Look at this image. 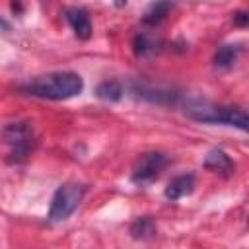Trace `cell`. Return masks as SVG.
Instances as JSON below:
<instances>
[{
	"label": "cell",
	"mask_w": 249,
	"mask_h": 249,
	"mask_svg": "<svg viewBox=\"0 0 249 249\" xmlns=\"http://www.w3.org/2000/svg\"><path fill=\"white\" fill-rule=\"evenodd\" d=\"M4 142L10 148V161L12 163H21L27 160V156L31 154L33 146H35V132L33 126L29 123H12L4 128L2 132Z\"/></svg>",
	"instance_id": "277c9868"
},
{
	"label": "cell",
	"mask_w": 249,
	"mask_h": 249,
	"mask_svg": "<svg viewBox=\"0 0 249 249\" xmlns=\"http://www.w3.org/2000/svg\"><path fill=\"white\" fill-rule=\"evenodd\" d=\"M193 191H195V175L183 173V175H177L175 179L169 181V185L165 187V196L169 200H179V198L191 195Z\"/></svg>",
	"instance_id": "ba28073f"
},
{
	"label": "cell",
	"mask_w": 249,
	"mask_h": 249,
	"mask_svg": "<svg viewBox=\"0 0 249 249\" xmlns=\"http://www.w3.org/2000/svg\"><path fill=\"white\" fill-rule=\"evenodd\" d=\"M173 6H175V0H156V2H152V4L148 6V10H146L142 21H144L146 25H150V27L160 25V23L167 18V14L171 12Z\"/></svg>",
	"instance_id": "9c48e42d"
},
{
	"label": "cell",
	"mask_w": 249,
	"mask_h": 249,
	"mask_svg": "<svg viewBox=\"0 0 249 249\" xmlns=\"http://www.w3.org/2000/svg\"><path fill=\"white\" fill-rule=\"evenodd\" d=\"M82 89H84L82 76L76 72H68V70L35 76L27 84L21 86V91H25L27 95L41 97V99H53V101L76 97L82 93Z\"/></svg>",
	"instance_id": "6da1fadb"
},
{
	"label": "cell",
	"mask_w": 249,
	"mask_h": 249,
	"mask_svg": "<svg viewBox=\"0 0 249 249\" xmlns=\"http://www.w3.org/2000/svg\"><path fill=\"white\" fill-rule=\"evenodd\" d=\"M167 163H169V160L161 152H148L136 161L130 179L136 185H148L161 175V171L167 167Z\"/></svg>",
	"instance_id": "5b68a950"
},
{
	"label": "cell",
	"mask_w": 249,
	"mask_h": 249,
	"mask_svg": "<svg viewBox=\"0 0 249 249\" xmlns=\"http://www.w3.org/2000/svg\"><path fill=\"white\" fill-rule=\"evenodd\" d=\"M113 2H115V6H117V8H124L128 0H113Z\"/></svg>",
	"instance_id": "9a60e30c"
},
{
	"label": "cell",
	"mask_w": 249,
	"mask_h": 249,
	"mask_svg": "<svg viewBox=\"0 0 249 249\" xmlns=\"http://www.w3.org/2000/svg\"><path fill=\"white\" fill-rule=\"evenodd\" d=\"M84 193H86V187L82 183H76V181L62 183L56 189V193L53 195L51 208H49V220L51 222H64L66 218H70L72 212L80 206Z\"/></svg>",
	"instance_id": "3957f363"
},
{
	"label": "cell",
	"mask_w": 249,
	"mask_h": 249,
	"mask_svg": "<svg viewBox=\"0 0 249 249\" xmlns=\"http://www.w3.org/2000/svg\"><path fill=\"white\" fill-rule=\"evenodd\" d=\"M97 97L99 99H105V101H119L123 97V86L115 80H107V82H101L95 89Z\"/></svg>",
	"instance_id": "8fae6325"
},
{
	"label": "cell",
	"mask_w": 249,
	"mask_h": 249,
	"mask_svg": "<svg viewBox=\"0 0 249 249\" xmlns=\"http://www.w3.org/2000/svg\"><path fill=\"white\" fill-rule=\"evenodd\" d=\"M237 54H239V47H235V45H222L216 51V54H214V64L218 68H230L237 60Z\"/></svg>",
	"instance_id": "30bf717a"
},
{
	"label": "cell",
	"mask_w": 249,
	"mask_h": 249,
	"mask_svg": "<svg viewBox=\"0 0 249 249\" xmlns=\"http://www.w3.org/2000/svg\"><path fill=\"white\" fill-rule=\"evenodd\" d=\"M130 233H132V237H136V239H150V237L156 235V224H154V220L148 218V216L138 218V220L130 226Z\"/></svg>",
	"instance_id": "7c38bea8"
},
{
	"label": "cell",
	"mask_w": 249,
	"mask_h": 249,
	"mask_svg": "<svg viewBox=\"0 0 249 249\" xmlns=\"http://www.w3.org/2000/svg\"><path fill=\"white\" fill-rule=\"evenodd\" d=\"M185 113L200 123L212 124H228L239 130H247V113L239 107H224L206 101H191L185 105Z\"/></svg>",
	"instance_id": "7a4b0ae2"
},
{
	"label": "cell",
	"mask_w": 249,
	"mask_h": 249,
	"mask_svg": "<svg viewBox=\"0 0 249 249\" xmlns=\"http://www.w3.org/2000/svg\"><path fill=\"white\" fill-rule=\"evenodd\" d=\"M233 21H235L237 25H241V27L247 25V14H245V12H237V14L233 16Z\"/></svg>",
	"instance_id": "5bb4252c"
},
{
	"label": "cell",
	"mask_w": 249,
	"mask_h": 249,
	"mask_svg": "<svg viewBox=\"0 0 249 249\" xmlns=\"http://www.w3.org/2000/svg\"><path fill=\"white\" fill-rule=\"evenodd\" d=\"M39 2H41V4H49V0H39Z\"/></svg>",
	"instance_id": "2e32d148"
},
{
	"label": "cell",
	"mask_w": 249,
	"mask_h": 249,
	"mask_svg": "<svg viewBox=\"0 0 249 249\" xmlns=\"http://www.w3.org/2000/svg\"><path fill=\"white\" fill-rule=\"evenodd\" d=\"M160 41L154 37V35H148V33H142L134 39V49H136V54L140 56H146V54H154L160 51Z\"/></svg>",
	"instance_id": "4fadbf2b"
},
{
	"label": "cell",
	"mask_w": 249,
	"mask_h": 249,
	"mask_svg": "<svg viewBox=\"0 0 249 249\" xmlns=\"http://www.w3.org/2000/svg\"><path fill=\"white\" fill-rule=\"evenodd\" d=\"M204 167L214 173H220L224 177H230L235 171V163L224 150H210L204 158Z\"/></svg>",
	"instance_id": "52a82bcc"
},
{
	"label": "cell",
	"mask_w": 249,
	"mask_h": 249,
	"mask_svg": "<svg viewBox=\"0 0 249 249\" xmlns=\"http://www.w3.org/2000/svg\"><path fill=\"white\" fill-rule=\"evenodd\" d=\"M66 21L70 23L72 31L76 33L78 39H89L91 37V21H89V16L86 10L82 8H68L66 12Z\"/></svg>",
	"instance_id": "8992f818"
}]
</instances>
